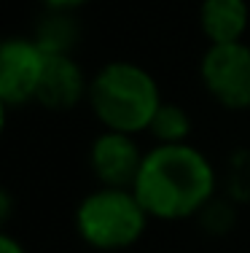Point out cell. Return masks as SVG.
<instances>
[{
    "label": "cell",
    "instance_id": "6da1fadb",
    "mask_svg": "<svg viewBox=\"0 0 250 253\" xmlns=\"http://www.w3.org/2000/svg\"><path fill=\"white\" fill-rule=\"evenodd\" d=\"M218 175L213 162L191 143L153 146L145 151L135 180V194L156 221H186L215 197Z\"/></svg>",
    "mask_w": 250,
    "mask_h": 253
},
{
    "label": "cell",
    "instance_id": "7a4b0ae2",
    "mask_svg": "<svg viewBox=\"0 0 250 253\" xmlns=\"http://www.w3.org/2000/svg\"><path fill=\"white\" fill-rule=\"evenodd\" d=\"M86 100L105 129L127 132V135L145 132L159 105L164 102L151 70L129 59H113L103 65L92 76Z\"/></svg>",
    "mask_w": 250,
    "mask_h": 253
},
{
    "label": "cell",
    "instance_id": "3957f363",
    "mask_svg": "<svg viewBox=\"0 0 250 253\" xmlns=\"http://www.w3.org/2000/svg\"><path fill=\"white\" fill-rule=\"evenodd\" d=\"M148 210L135 189L100 186L75 208V232L94 251H127L145 234Z\"/></svg>",
    "mask_w": 250,
    "mask_h": 253
},
{
    "label": "cell",
    "instance_id": "277c9868",
    "mask_svg": "<svg viewBox=\"0 0 250 253\" xmlns=\"http://www.w3.org/2000/svg\"><path fill=\"white\" fill-rule=\"evenodd\" d=\"M199 78L205 92L226 111H250V46L210 43L202 54Z\"/></svg>",
    "mask_w": 250,
    "mask_h": 253
},
{
    "label": "cell",
    "instance_id": "5b68a950",
    "mask_svg": "<svg viewBox=\"0 0 250 253\" xmlns=\"http://www.w3.org/2000/svg\"><path fill=\"white\" fill-rule=\"evenodd\" d=\"M49 54L38 46V41L30 35H11L0 46V102L3 116H8L14 108H25L30 102H38L40 81L46 73Z\"/></svg>",
    "mask_w": 250,
    "mask_h": 253
},
{
    "label": "cell",
    "instance_id": "8992f818",
    "mask_svg": "<svg viewBox=\"0 0 250 253\" xmlns=\"http://www.w3.org/2000/svg\"><path fill=\"white\" fill-rule=\"evenodd\" d=\"M143 159L145 154L140 151L135 135L116 129H103L89 148V167L94 178L100 180V186H113V189H132Z\"/></svg>",
    "mask_w": 250,
    "mask_h": 253
},
{
    "label": "cell",
    "instance_id": "52a82bcc",
    "mask_svg": "<svg viewBox=\"0 0 250 253\" xmlns=\"http://www.w3.org/2000/svg\"><path fill=\"white\" fill-rule=\"evenodd\" d=\"M89 84L92 78H86L81 62H75L73 54L49 57L38 92V105L49 111H73L89 97Z\"/></svg>",
    "mask_w": 250,
    "mask_h": 253
},
{
    "label": "cell",
    "instance_id": "ba28073f",
    "mask_svg": "<svg viewBox=\"0 0 250 253\" xmlns=\"http://www.w3.org/2000/svg\"><path fill=\"white\" fill-rule=\"evenodd\" d=\"M250 25L248 0H202L199 30L207 43H237Z\"/></svg>",
    "mask_w": 250,
    "mask_h": 253
},
{
    "label": "cell",
    "instance_id": "9c48e42d",
    "mask_svg": "<svg viewBox=\"0 0 250 253\" xmlns=\"http://www.w3.org/2000/svg\"><path fill=\"white\" fill-rule=\"evenodd\" d=\"M33 38L38 41V46L49 54V57H57V54H73L75 43H78V22L73 19V14L49 11V14L38 22Z\"/></svg>",
    "mask_w": 250,
    "mask_h": 253
},
{
    "label": "cell",
    "instance_id": "30bf717a",
    "mask_svg": "<svg viewBox=\"0 0 250 253\" xmlns=\"http://www.w3.org/2000/svg\"><path fill=\"white\" fill-rule=\"evenodd\" d=\"M191 116L188 111L180 105V102H162L153 116L148 132L153 135V140L159 146H175V143H188V135H191Z\"/></svg>",
    "mask_w": 250,
    "mask_h": 253
},
{
    "label": "cell",
    "instance_id": "8fae6325",
    "mask_svg": "<svg viewBox=\"0 0 250 253\" xmlns=\"http://www.w3.org/2000/svg\"><path fill=\"white\" fill-rule=\"evenodd\" d=\"M196 218H199V224L207 234L223 237V234H229L237 224V205L231 200H226V197H213Z\"/></svg>",
    "mask_w": 250,
    "mask_h": 253
},
{
    "label": "cell",
    "instance_id": "7c38bea8",
    "mask_svg": "<svg viewBox=\"0 0 250 253\" xmlns=\"http://www.w3.org/2000/svg\"><path fill=\"white\" fill-rule=\"evenodd\" d=\"M231 200L250 202V151L231 156Z\"/></svg>",
    "mask_w": 250,
    "mask_h": 253
},
{
    "label": "cell",
    "instance_id": "4fadbf2b",
    "mask_svg": "<svg viewBox=\"0 0 250 253\" xmlns=\"http://www.w3.org/2000/svg\"><path fill=\"white\" fill-rule=\"evenodd\" d=\"M46 5V11H65V14H73L81 5H86L89 0H40Z\"/></svg>",
    "mask_w": 250,
    "mask_h": 253
},
{
    "label": "cell",
    "instance_id": "5bb4252c",
    "mask_svg": "<svg viewBox=\"0 0 250 253\" xmlns=\"http://www.w3.org/2000/svg\"><path fill=\"white\" fill-rule=\"evenodd\" d=\"M0 253H27V251H25V245H22L14 234L3 232V234H0Z\"/></svg>",
    "mask_w": 250,
    "mask_h": 253
},
{
    "label": "cell",
    "instance_id": "9a60e30c",
    "mask_svg": "<svg viewBox=\"0 0 250 253\" xmlns=\"http://www.w3.org/2000/svg\"><path fill=\"white\" fill-rule=\"evenodd\" d=\"M11 218V191H0V221Z\"/></svg>",
    "mask_w": 250,
    "mask_h": 253
}]
</instances>
